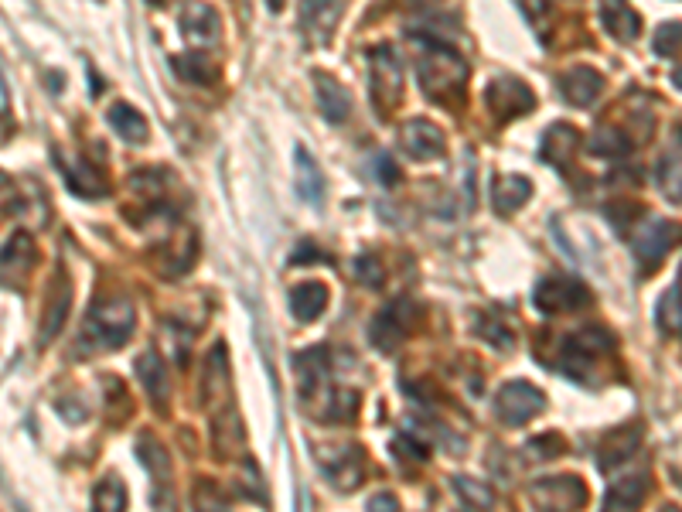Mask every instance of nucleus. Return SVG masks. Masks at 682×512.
Listing matches in <instances>:
<instances>
[{
  "label": "nucleus",
  "mask_w": 682,
  "mask_h": 512,
  "mask_svg": "<svg viewBox=\"0 0 682 512\" xmlns=\"http://www.w3.org/2000/svg\"><path fill=\"white\" fill-rule=\"evenodd\" d=\"M413 48H417V76L423 93L440 106H451V99H461L464 82H468V65L461 55L430 35H413Z\"/></svg>",
  "instance_id": "1"
},
{
  "label": "nucleus",
  "mask_w": 682,
  "mask_h": 512,
  "mask_svg": "<svg viewBox=\"0 0 682 512\" xmlns=\"http://www.w3.org/2000/svg\"><path fill=\"white\" fill-rule=\"evenodd\" d=\"M137 328V311L127 297H106L93 304L82 325V349L86 352H113L133 335Z\"/></svg>",
  "instance_id": "2"
},
{
  "label": "nucleus",
  "mask_w": 682,
  "mask_h": 512,
  "mask_svg": "<svg viewBox=\"0 0 682 512\" xmlns=\"http://www.w3.org/2000/svg\"><path fill=\"white\" fill-rule=\"evenodd\" d=\"M611 352H614V338L607 335L604 328H584V332H577V335H567V342L560 345L556 369H563V373L573 379H587L590 369Z\"/></svg>",
  "instance_id": "3"
},
{
  "label": "nucleus",
  "mask_w": 682,
  "mask_h": 512,
  "mask_svg": "<svg viewBox=\"0 0 682 512\" xmlns=\"http://www.w3.org/2000/svg\"><path fill=\"white\" fill-rule=\"evenodd\" d=\"M314 458L338 492H355L365 482V451L359 444H321L314 448Z\"/></svg>",
  "instance_id": "4"
},
{
  "label": "nucleus",
  "mask_w": 682,
  "mask_h": 512,
  "mask_svg": "<svg viewBox=\"0 0 682 512\" xmlns=\"http://www.w3.org/2000/svg\"><path fill=\"white\" fill-rule=\"evenodd\" d=\"M590 492L577 475H553L529 485V502L536 512H580Z\"/></svg>",
  "instance_id": "5"
},
{
  "label": "nucleus",
  "mask_w": 682,
  "mask_h": 512,
  "mask_svg": "<svg viewBox=\"0 0 682 512\" xmlns=\"http://www.w3.org/2000/svg\"><path fill=\"white\" fill-rule=\"evenodd\" d=\"M546 410V396L539 386L526 383V379H515V383H505L495 396V414L502 424L509 427H522L526 420Z\"/></svg>",
  "instance_id": "6"
},
{
  "label": "nucleus",
  "mask_w": 682,
  "mask_h": 512,
  "mask_svg": "<svg viewBox=\"0 0 682 512\" xmlns=\"http://www.w3.org/2000/svg\"><path fill=\"white\" fill-rule=\"evenodd\" d=\"M417 318H420L417 304L406 301V297L386 304V308L372 318V342H376V349L393 352L396 345H403L406 338L413 335V328H417Z\"/></svg>",
  "instance_id": "7"
},
{
  "label": "nucleus",
  "mask_w": 682,
  "mask_h": 512,
  "mask_svg": "<svg viewBox=\"0 0 682 512\" xmlns=\"http://www.w3.org/2000/svg\"><path fill=\"white\" fill-rule=\"evenodd\" d=\"M369 72H372V93H376L379 113H389L403 96V65L399 55L389 45H379L369 52Z\"/></svg>",
  "instance_id": "8"
},
{
  "label": "nucleus",
  "mask_w": 682,
  "mask_h": 512,
  "mask_svg": "<svg viewBox=\"0 0 682 512\" xmlns=\"http://www.w3.org/2000/svg\"><path fill=\"white\" fill-rule=\"evenodd\" d=\"M672 246H682V226H679V222L652 219L648 226H638L635 256H638V267H642V274H652Z\"/></svg>",
  "instance_id": "9"
},
{
  "label": "nucleus",
  "mask_w": 682,
  "mask_h": 512,
  "mask_svg": "<svg viewBox=\"0 0 682 512\" xmlns=\"http://www.w3.org/2000/svg\"><path fill=\"white\" fill-rule=\"evenodd\" d=\"M532 304H536L543 315H570L590 304V291L580 280H563V277H546L536 284L532 291Z\"/></svg>",
  "instance_id": "10"
},
{
  "label": "nucleus",
  "mask_w": 682,
  "mask_h": 512,
  "mask_svg": "<svg viewBox=\"0 0 682 512\" xmlns=\"http://www.w3.org/2000/svg\"><path fill=\"white\" fill-rule=\"evenodd\" d=\"M485 99H488V110H492L498 120H515V117H526L529 110H536L532 89L515 76H498L488 82Z\"/></svg>",
  "instance_id": "11"
},
{
  "label": "nucleus",
  "mask_w": 682,
  "mask_h": 512,
  "mask_svg": "<svg viewBox=\"0 0 682 512\" xmlns=\"http://www.w3.org/2000/svg\"><path fill=\"white\" fill-rule=\"evenodd\" d=\"M399 144H403V154L413 161H437L444 158L447 151V137L444 130L437 127V123L423 120V117H413L403 123V130H399Z\"/></svg>",
  "instance_id": "12"
},
{
  "label": "nucleus",
  "mask_w": 682,
  "mask_h": 512,
  "mask_svg": "<svg viewBox=\"0 0 682 512\" xmlns=\"http://www.w3.org/2000/svg\"><path fill=\"white\" fill-rule=\"evenodd\" d=\"M556 86H560V96L567 99L570 106H594L597 99L604 93V76L597 69H590V65H577V69H567L560 79H556Z\"/></svg>",
  "instance_id": "13"
},
{
  "label": "nucleus",
  "mask_w": 682,
  "mask_h": 512,
  "mask_svg": "<svg viewBox=\"0 0 682 512\" xmlns=\"http://www.w3.org/2000/svg\"><path fill=\"white\" fill-rule=\"evenodd\" d=\"M341 0H301V28L307 41L314 45H324L331 35H335L338 21H341Z\"/></svg>",
  "instance_id": "14"
},
{
  "label": "nucleus",
  "mask_w": 682,
  "mask_h": 512,
  "mask_svg": "<svg viewBox=\"0 0 682 512\" xmlns=\"http://www.w3.org/2000/svg\"><path fill=\"white\" fill-rule=\"evenodd\" d=\"M31 267H35V243L28 233H14V239H7V246L0 250V284H24Z\"/></svg>",
  "instance_id": "15"
},
{
  "label": "nucleus",
  "mask_w": 682,
  "mask_h": 512,
  "mask_svg": "<svg viewBox=\"0 0 682 512\" xmlns=\"http://www.w3.org/2000/svg\"><path fill=\"white\" fill-rule=\"evenodd\" d=\"M195 256H198V236L191 229H178L171 236V243L157 253V270H161V277H181L195 267Z\"/></svg>",
  "instance_id": "16"
},
{
  "label": "nucleus",
  "mask_w": 682,
  "mask_h": 512,
  "mask_svg": "<svg viewBox=\"0 0 682 512\" xmlns=\"http://www.w3.org/2000/svg\"><path fill=\"white\" fill-rule=\"evenodd\" d=\"M58 164H62L65 188H69L72 195H79V198H103V195H110V185H106V178L96 171V164H89V161H82V158L65 161L62 154H58Z\"/></svg>",
  "instance_id": "17"
},
{
  "label": "nucleus",
  "mask_w": 682,
  "mask_h": 512,
  "mask_svg": "<svg viewBox=\"0 0 682 512\" xmlns=\"http://www.w3.org/2000/svg\"><path fill=\"white\" fill-rule=\"evenodd\" d=\"M638 448H642V424L618 427L614 434L604 437L601 451H597V465H601V472H614V468L625 465Z\"/></svg>",
  "instance_id": "18"
},
{
  "label": "nucleus",
  "mask_w": 682,
  "mask_h": 512,
  "mask_svg": "<svg viewBox=\"0 0 682 512\" xmlns=\"http://www.w3.org/2000/svg\"><path fill=\"white\" fill-rule=\"evenodd\" d=\"M314 96H318V110L328 123H345L352 113V96L328 72H314Z\"/></svg>",
  "instance_id": "19"
},
{
  "label": "nucleus",
  "mask_w": 682,
  "mask_h": 512,
  "mask_svg": "<svg viewBox=\"0 0 682 512\" xmlns=\"http://www.w3.org/2000/svg\"><path fill=\"white\" fill-rule=\"evenodd\" d=\"M181 31H185V38L191 45H215V41L222 38V21H219V11L209 4H188V11L181 14Z\"/></svg>",
  "instance_id": "20"
},
{
  "label": "nucleus",
  "mask_w": 682,
  "mask_h": 512,
  "mask_svg": "<svg viewBox=\"0 0 682 512\" xmlns=\"http://www.w3.org/2000/svg\"><path fill=\"white\" fill-rule=\"evenodd\" d=\"M69 304H72V284L65 280L62 270H58L52 287H48L45 318H41V342H52V338L62 332L65 315H69Z\"/></svg>",
  "instance_id": "21"
},
{
  "label": "nucleus",
  "mask_w": 682,
  "mask_h": 512,
  "mask_svg": "<svg viewBox=\"0 0 682 512\" xmlns=\"http://www.w3.org/2000/svg\"><path fill=\"white\" fill-rule=\"evenodd\" d=\"M137 376L140 383H144L147 396H151L154 410H168V400H171V379H168V366L161 362V355L157 352H144L137 359Z\"/></svg>",
  "instance_id": "22"
},
{
  "label": "nucleus",
  "mask_w": 682,
  "mask_h": 512,
  "mask_svg": "<svg viewBox=\"0 0 682 512\" xmlns=\"http://www.w3.org/2000/svg\"><path fill=\"white\" fill-rule=\"evenodd\" d=\"M580 147V134L570 127V123H556L543 134V161H550L553 168H570L573 154H577Z\"/></svg>",
  "instance_id": "23"
},
{
  "label": "nucleus",
  "mask_w": 682,
  "mask_h": 512,
  "mask_svg": "<svg viewBox=\"0 0 682 512\" xmlns=\"http://www.w3.org/2000/svg\"><path fill=\"white\" fill-rule=\"evenodd\" d=\"M659 188L669 202H682V127L672 130L669 151L659 161Z\"/></svg>",
  "instance_id": "24"
},
{
  "label": "nucleus",
  "mask_w": 682,
  "mask_h": 512,
  "mask_svg": "<svg viewBox=\"0 0 682 512\" xmlns=\"http://www.w3.org/2000/svg\"><path fill=\"white\" fill-rule=\"evenodd\" d=\"M645 495H648V475L645 472L625 475L611 485V492H607L604 512H635L638 506H642Z\"/></svg>",
  "instance_id": "25"
},
{
  "label": "nucleus",
  "mask_w": 682,
  "mask_h": 512,
  "mask_svg": "<svg viewBox=\"0 0 682 512\" xmlns=\"http://www.w3.org/2000/svg\"><path fill=\"white\" fill-rule=\"evenodd\" d=\"M532 198V181L522 175H502L492 188V202L498 216H512Z\"/></svg>",
  "instance_id": "26"
},
{
  "label": "nucleus",
  "mask_w": 682,
  "mask_h": 512,
  "mask_svg": "<svg viewBox=\"0 0 682 512\" xmlns=\"http://www.w3.org/2000/svg\"><path fill=\"white\" fill-rule=\"evenodd\" d=\"M294 181H297V192H301L304 202H311V205L324 202V175H321L318 161H314L304 147L294 151Z\"/></svg>",
  "instance_id": "27"
},
{
  "label": "nucleus",
  "mask_w": 682,
  "mask_h": 512,
  "mask_svg": "<svg viewBox=\"0 0 682 512\" xmlns=\"http://www.w3.org/2000/svg\"><path fill=\"white\" fill-rule=\"evenodd\" d=\"M106 120H110V127L127 140V144H147V137H151L144 113L130 103H113L110 113H106Z\"/></svg>",
  "instance_id": "28"
},
{
  "label": "nucleus",
  "mask_w": 682,
  "mask_h": 512,
  "mask_svg": "<svg viewBox=\"0 0 682 512\" xmlns=\"http://www.w3.org/2000/svg\"><path fill=\"white\" fill-rule=\"evenodd\" d=\"M328 287L321 280H311V284H297L290 291V308H294L297 321H318L328 308Z\"/></svg>",
  "instance_id": "29"
},
{
  "label": "nucleus",
  "mask_w": 682,
  "mask_h": 512,
  "mask_svg": "<svg viewBox=\"0 0 682 512\" xmlns=\"http://www.w3.org/2000/svg\"><path fill=\"white\" fill-rule=\"evenodd\" d=\"M137 451H140V461L151 468V475H154V482H157V506H161L164 492H168V482H171V458H168V451H164L161 444L154 441V437H140Z\"/></svg>",
  "instance_id": "30"
},
{
  "label": "nucleus",
  "mask_w": 682,
  "mask_h": 512,
  "mask_svg": "<svg viewBox=\"0 0 682 512\" xmlns=\"http://www.w3.org/2000/svg\"><path fill=\"white\" fill-rule=\"evenodd\" d=\"M587 147L597 154V158H628L631 154V140L625 137V130L614 127V123H604L590 134Z\"/></svg>",
  "instance_id": "31"
},
{
  "label": "nucleus",
  "mask_w": 682,
  "mask_h": 512,
  "mask_svg": "<svg viewBox=\"0 0 682 512\" xmlns=\"http://www.w3.org/2000/svg\"><path fill=\"white\" fill-rule=\"evenodd\" d=\"M601 18H604V28L611 31L618 41H635L638 35H642V18H638L631 7H621V4L604 7Z\"/></svg>",
  "instance_id": "32"
},
{
  "label": "nucleus",
  "mask_w": 682,
  "mask_h": 512,
  "mask_svg": "<svg viewBox=\"0 0 682 512\" xmlns=\"http://www.w3.org/2000/svg\"><path fill=\"white\" fill-rule=\"evenodd\" d=\"M174 72H178L185 82H195V86H212V82L219 79V69H215L202 52L178 55V59H174Z\"/></svg>",
  "instance_id": "33"
},
{
  "label": "nucleus",
  "mask_w": 682,
  "mask_h": 512,
  "mask_svg": "<svg viewBox=\"0 0 682 512\" xmlns=\"http://www.w3.org/2000/svg\"><path fill=\"white\" fill-rule=\"evenodd\" d=\"M93 512H127V489L120 478H103L93 492Z\"/></svg>",
  "instance_id": "34"
},
{
  "label": "nucleus",
  "mask_w": 682,
  "mask_h": 512,
  "mask_svg": "<svg viewBox=\"0 0 682 512\" xmlns=\"http://www.w3.org/2000/svg\"><path fill=\"white\" fill-rule=\"evenodd\" d=\"M454 489L461 495L468 506H478V509H495V492L488 489L485 482H478V478L471 475H457L454 478Z\"/></svg>",
  "instance_id": "35"
},
{
  "label": "nucleus",
  "mask_w": 682,
  "mask_h": 512,
  "mask_svg": "<svg viewBox=\"0 0 682 512\" xmlns=\"http://www.w3.org/2000/svg\"><path fill=\"white\" fill-rule=\"evenodd\" d=\"M659 328L665 335H679L682 332V291L672 287L669 294H662L659 301Z\"/></svg>",
  "instance_id": "36"
},
{
  "label": "nucleus",
  "mask_w": 682,
  "mask_h": 512,
  "mask_svg": "<svg viewBox=\"0 0 682 512\" xmlns=\"http://www.w3.org/2000/svg\"><path fill=\"white\" fill-rule=\"evenodd\" d=\"M474 328H478L488 345H495V349H502V352H512V332L505 321H498L495 315H478L474 318Z\"/></svg>",
  "instance_id": "37"
},
{
  "label": "nucleus",
  "mask_w": 682,
  "mask_h": 512,
  "mask_svg": "<svg viewBox=\"0 0 682 512\" xmlns=\"http://www.w3.org/2000/svg\"><path fill=\"white\" fill-rule=\"evenodd\" d=\"M652 48H655V55H662V59H676V55L682 52V21L662 24V28L655 31Z\"/></svg>",
  "instance_id": "38"
},
{
  "label": "nucleus",
  "mask_w": 682,
  "mask_h": 512,
  "mask_svg": "<svg viewBox=\"0 0 682 512\" xmlns=\"http://www.w3.org/2000/svg\"><path fill=\"white\" fill-rule=\"evenodd\" d=\"M567 451V441H563L560 434H543V437H532L526 444V454L532 461H550V458H560V454Z\"/></svg>",
  "instance_id": "39"
},
{
  "label": "nucleus",
  "mask_w": 682,
  "mask_h": 512,
  "mask_svg": "<svg viewBox=\"0 0 682 512\" xmlns=\"http://www.w3.org/2000/svg\"><path fill=\"white\" fill-rule=\"evenodd\" d=\"M195 512H232V509L212 482H198L195 485Z\"/></svg>",
  "instance_id": "40"
},
{
  "label": "nucleus",
  "mask_w": 682,
  "mask_h": 512,
  "mask_svg": "<svg viewBox=\"0 0 682 512\" xmlns=\"http://www.w3.org/2000/svg\"><path fill=\"white\" fill-rule=\"evenodd\" d=\"M355 274L365 287H382V280H386V270H382L379 256H359V263H355Z\"/></svg>",
  "instance_id": "41"
},
{
  "label": "nucleus",
  "mask_w": 682,
  "mask_h": 512,
  "mask_svg": "<svg viewBox=\"0 0 682 512\" xmlns=\"http://www.w3.org/2000/svg\"><path fill=\"white\" fill-rule=\"evenodd\" d=\"M365 509L369 512H399V499L393 492H379V495H372Z\"/></svg>",
  "instance_id": "42"
},
{
  "label": "nucleus",
  "mask_w": 682,
  "mask_h": 512,
  "mask_svg": "<svg viewBox=\"0 0 682 512\" xmlns=\"http://www.w3.org/2000/svg\"><path fill=\"white\" fill-rule=\"evenodd\" d=\"M376 171H379V181L382 185H393V181L399 178V171H396V164L386 158V154H382V158H376Z\"/></svg>",
  "instance_id": "43"
},
{
  "label": "nucleus",
  "mask_w": 682,
  "mask_h": 512,
  "mask_svg": "<svg viewBox=\"0 0 682 512\" xmlns=\"http://www.w3.org/2000/svg\"><path fill=\"white\" fill-rule=\"evenodd\" d=\"M284 4H287V0H266V7H270L273 14H277V11H284Z\"/></svg>",
  "instance_id": "44"
},
{
  "label": "nucleus",
  "mask_w": 682,
  "mask_h": 512,
  "mask_svg": "<svg viewBox=\"0 0 682 512\" xmlns=\"http://www.w3.org/2000/svg\"><path fill=\"white\" fill-rule=\"evenodd\" d=\"M672 86L682 89V65H676V72H672Z\"/></svg>",
  "instance_id": "45"
},
{
  "label": "nucleus",
  "mask_w": 682,
  "mask_h": 512,
  "mask_svg": "<svg viewBox=\"0 0 682 512\" xmlns=\"http://www.w3.org/2000/svg\"><path fill=\"white\" fill-rule=\"evenodd\" d=\"M410 7H430V4H437V0H406Z\"/></svg>",
  "instance_id": "46"
},
{
  "label": "nucleus",
  "mask_w": 682,
  "mask_h": 512,
  "mask_svg": "<svg viewBox=\"0 0 682 512\" xmlns=\"http://www.w3.org/2000/svg\"><path fill=\"white\" fill-rule=\"evenodd\" d=\"M4 188H11V178H7L4 171H0V192H4Z\"/></svg>",
  "instance_id": "47"
},
{
  "label": "nucleus",
  "mask_w": 682,
  "mask_h": 512,
  "mask_svg": "<svg viewBox=\"0 0 682 512\" xmlns=\"http://www.w3.org/2000/svg\"><path fill=\"white\" fill-rule=\"evenodd\" d=\"M147 4H154V7H168V4H174V0H147Z\"/></svg>",
  "instance_id": "48"
},
{
  "label": "nucleus",
  "mask_w": 682,
  "mask_h": 512,
  "mask_svg": "<svg viewBox=\"0 0 682 512\" xmlns=\"http://www.w3.org/2000/svg\"><path fill=\"white\" fill-rule=\"evenodd\" d=\"M662 512H682L679 506H662Z\"/></svg>",
  "instance_id": "49"
},
{
  "label": "nucleus",
  "mask_w": 682,
  "mask_h": 512,
  "mask_svg": "<svg viewBox=\"0 0 682 512\" xmlns=\"http://www.w3.org/2000/svg\"><path fill=\"white\" fill-rule=\"evenodd\" d=\"M0 89H4V72H0Z\"/></svg>",
  "instance_id": "50"
},
{
  "label": "nucleus",
  "mask_w": 682,
  "mask_h": 512,
  "mask_svg": "<svg viewBox=\"0 0 682 512\" xmlns=\"http://www.w3.org/2000/svg\"><path fill=\"white\" fill-rule=\"evenodd\" d=\"M679 291H682V270H679Z\"/></svg>",
  "instance_id": "51"
}]
</instances>
